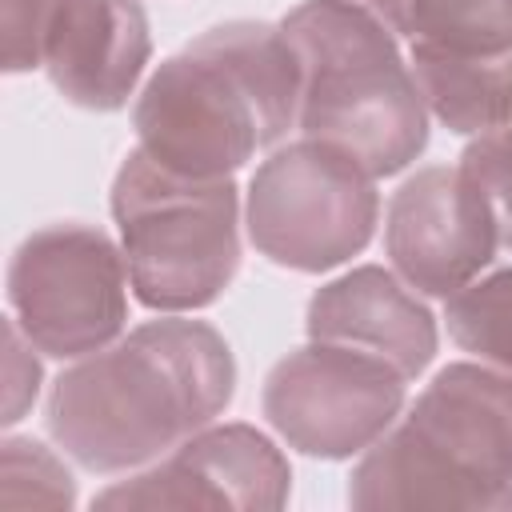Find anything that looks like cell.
<instances>
[{
  "label": "cell",
  "instance_id": "cell-9",
  "mask_svg": "<svg viewBox=\"0 0 512 512\" xmlns=\"http://www.w3.org/2000/svg\"><path fill=\"white\" fill-rule=\"evenodd\" d=\"M292 464L252 424H208L156 464L104 488L92 508H244L288 504Z\"/></svg>",
  "mask_w": 512,
  "mask_h": 512
},
{
  "label": "cell",
  "instance_id": "cell-13",
  "mask_svg": "<svg viewBox=\"0 0 512 512\" xmlns=\"http://www.w3.org/2000/svg\"><path fill=\"white\" fill-rule=\"evenodd\" d=\"M348 504L364 512L384 508H488L508 512L496 492L464 476L404 420L360 452L348 476Z\"/></svg>",
  "mask_w": 512,
  "mask_h": 512
},
{
  "label": "cell",
  "instance_id": "cell-5",
  "mask_svg": "<svg viewBox=\"0 0 512 512\" xmlns=\"http://www.w3.org/2000/svg\"><path fill=\"white\" fill-rule=\"evenodd\" d=\"M380 224L376 176L344 148L300 136L248 180L244 228L276 268L328 272L360 256Z\"/></svg>",
  "mask_w": 512,
  "mask_h": 512
},
{
  "label": "cell",
  "instance_id": "cell-2",
  "mask_svg": "<svg viewBox=\"0 0 512 512\" xmlns=\"http://www.w3.org/2000/svg\"><path fill=\"white\" fill-rule=\"evenodd\" d=\"M300 84V56L280 24H216L148 76L132 108L136 148L176 176H236L296 128Z\"/></svg>",
  "mask_w": 512,
  "mask_h": 512
},
{
  "label": "cell",
  "instance_id": "cell-21",
  "mask_svg": "<svg viewBox=\"0 0 512 512\" xmlns=\"http://www.w3.org/2000/svg\"><path fill=\"white\" fill-rule=\"evenodd\" d=\"M360 4H368L376 16H384L388 24H396V16H400V4H404V0H360Z\"/></svg>",
  "mask_w": 512,
  "mask_h": 512
},
{
  "label": "cell",
  "instance_id": "cell-16",
  "mask_svg": "<svg viewBox=\"0 0 512 512\" xmlns=\"http://www.w3.org/2000/svg\"><path fill=\"white\" fill-rule=\"evenodd\" d=\"M444 324L456 348L512 372V264L452 292L444 300Z\"/></svg>",
  "mask_w": 512,
  "mask_h": 512
},
{
  "label": "cell",
  "instance_id": "cell-7",
  "mask_svg": "<svg viewBox=\"0 0 512 512\" xmlns=\"http://www.w3.org/2000/svg\"><path fill=\"white\" fill-rule=\"evenodd\" d=\"M408 380L360 348L308 340L280 356L260 388L272 432L312 460H352L400 416Z\"/></svg>",
  "mask_w": 512,
  "mask_h": 512
},
{
  "label": "cell",
  "instance_id": "cell-6",
  "mask_svg": "<svg viewBox=\"0 0 512 512\" xmlns=\"http://www.w3.org/2000/svg\"><path fill=\"white\" fill-rule=\"evenodd\" d=\"M128 260L96 224H44L8 264V316L52 360H80L128 324Z\"/></svg>",
  "mask_w": 512,
  "mask_h": 512
},
{
  "label": "cell",
  "instance_id": "cell-1",
  "mask_svg": "<svg viewBox=\"0 0 512 512\" xmlns=\"http://www.w3.org/2000/svg\"><path fill=\"white\" fill-rule=\"evenodd\" d=\"M236 396V356L208 320L164 312L52 380L48 436L84 472L120 476L156 464L216 424Z\"/></svg>",
  "mask_w": 512,
  "mask_h": 512
},
{
  "label": "cell",
  "instance_id": "cell-3",
  "mask_svg": "<svg viewBox=\"0 0 512 512\" xmlns=\"http://www.w3.org/2000/svg\"><path fill=\"white\" fill-rule=\"evenodd\" d=\"M300 56V136L352 152L376 180L428 148V108L396 32L360 0H304L280 20Z\"/></svg>",
  "mask_w": 512,
  "mask_h": 512
},
{
  "label": "cell",
  "instance_id": "cell-15",
  "mask_svg": "<svg viewBox=\"0 0 512 512\" xmlns=\"http://www.w3.org/2000/svg\"><path fill=\"white\" fill-rule=\"evenodd\" d=\"M392 32L408 44L504 56L512 52V0H404Z\"/></svg>",
  "mask_w": 512,
  "mask_h": 512
},
{
  "label": "cell",
  "instance_id": "cell-14",
  "mask_svg": "<svg viewBox=\"0 0 512 512\" xmlns=\"http://www.w3.org/2000/svg\"><path fill=\"white\" fill-rule=\"evenodd\" d=\"M408 68L432 120L456 136L496 132L512 116V52L476 56L436 44H412Z\"/></svg>",
  "mask_w": 512,
  "mask_h": 512
},
{
  "label": "cell",
  "instance_id": "cell-18",
  "mask_svg": "<svg viewBox=\"0 0 512 512\" xmlns=\"http://www.w3.org/2000/svg\"><path fill=\"white\" fill-rule=\"evenodd\" d=\"M464 172L488 192L492 212L500 220V244L512 248V116L484 136H472L460 152Z\"/></svg>",
  "mask_w": 512,
  "mask_h": 512
},
{
  "label": "cell",
  "instance_id": "cell-20",
  "mask_svg": "<svg viewBox=\"0 0 512 512\" xmlns=\"http://www.w3.org/2000/svg\"><path fill=\"white\" fill-rule=\"evenodd\" d=\"M36 344L24 336V328L8 316L4 320V424L24 420V412L36 404L40 392V360H36Z\"/></svg>",
  "mask_w": 512,
  "mask_h": 512
},
{
  "label": "cell",
  "instance_id": "cell-8",
  "mask_svg": "<svg viewBox=\"0 0 512 512\" xmlns=\"http://www.w3.org/2000/svg\"><path fill=\"white\" fill-rule=\"evenodd\" d=\"M496 248L500 220L464 164L420 168L388 196L384 256L420 296L448 300L496 260Z\"/></svg>",
  "mask_w": 512,
  "mask_h": 512
},
{
  "label": "cell",
  "instance_id": "cell-17",
  "mask_svg": "<svg viewBox=\"0 0 512 512\" xmlns=\"http://www.w3.org/2000/svg\"><path fill=\"white\" fill-rule=\"evenodd\" d=\"M0 504L4 508H72L76 504V480L64 468V460L32 440V436H4L0 444Z\"/></svg>",
  "mask_w": 512,
  "mask_h": 512
},
{
  "label": "cell",
  "instance_id": "cell-4",
  "mask_svg": "<svg viewBox=\"0 0 512 512\" xmlns=\"http://www.w3.org/2000/svg\"><path fill=\"white\" fill-rule=\"evenodd\" d=\"M112 220L132 296L152 312L208 308L240 272V188L232 176H176L132 148L112 180Z\"/></svg>",
  "mask_w": 512,
  "mask_h": 512
},
{
  "label": "cell",
  "instance_id": "cell-12",
  "mask_svg": "<svg viewBox=\"0 0 512 512\" xmlns=\"http://www.w3.org/2000/svg\"><path fill=\"white\" fill-rule=\"evenodd\" d=\"M304 328L308 340H328L388 360L404 380H416L440 348L428 304L380 264H360L320 284L308 300Z\"/></svg>",
  "mask_w": 512,
  "mask_h": 512
},
{
  "label": "cell",
  "instance_id": "cell-10",
  "mask_svg": "<svg viewBox=\"0 0 512 512\" xmlns=\"http://www.w3.org/2000/svg\"><path fill=\"white\" fill-rule=\"evenodd\" d=\"M152 56L140 0H56L44 36L52 88L88 112H116L136 92Z\"/></svg>",
  "mask_w": 512,
  "mask_h": 512
},
{
  "label": "cell",
  "instance_id": "cell-19",
  "mask_svg": "<svg viewBox=\"0 0 512 512\" xmlns=\"http://www.w3.org/2000/svg\"><path fill=\"white\" fill-rule=\"evenodd\" d=\"M56 0H0L4 24V72H32L44 64V36Z\"/></svg>",
  "mask_w": 512,
  "mask_h": 512
},
{
  "label": "cell",
  "instance_id": "cell-11",
  "mask_svg": "<svg viewBox=\"0 0 512 512\" xmlns=\"http://www.w3.org/2000/svg\"><path fill=\"white\" fill-rule=\"evenodd\" d=\"M440 456L512 508V372L492 364H448L404 416Z\"/></svg>",
  "mask_w": 512,
  "mask_h": 512
}]
</instances>
